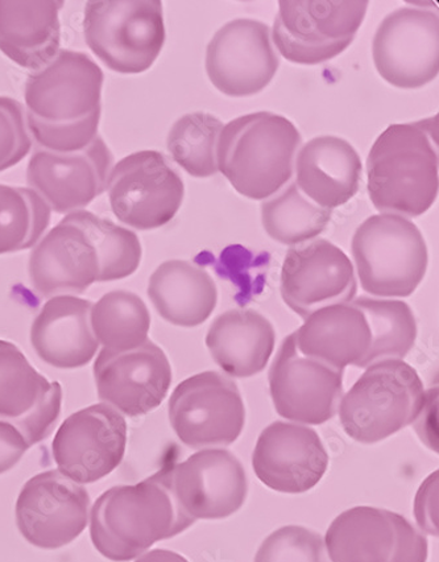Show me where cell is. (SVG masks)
<instances>
[{"instance_id":"6da1fadb","label":"cell","mask_w":439,"mask_h":562,"mask_svg":"<svg viewBox=\"0 0 439 562\" xmlns=\"http://www.w3.org/2000/svg\"><path fill=\"white\" fill-rule=\"evenodd\" d=\"M142 252L128 228L88 211L69 213L31 252V284L43 297L82 295L94 283L131 277Z\"/></svg>"},{"instance_id":"7a4b0ae2","label":"cell","mask_w":439,"mask_h":562,"mask_svg":"<svg viewBox=\"0 0 439 562\" xmlns=\"http://www.w3.org/2000/svg\"><path fill=\"white\" fill-rule=\"evenodd\" d=\"M103 71L87 54L58 52L29 76L25 104L37 145L56 153L81 151L98 136Z\"/></svg>"},{"instance_id":"3957f363","label":"cell","mask_w":439,"mask_h":562,"mask_svg":"<svg viewBox=\"0 0 439 562\" xmlns=\"http://www.w3.org/2000/svg\"><path fill=\"white\" fill-rule=\"evenodd\" d=\"M194 522L182 512L170 486L169 468H164L136 485L104 492L91 508L90 538L103 558L127 562Z\"/></svg>"},{"instance_id":"277c9868","label":"cell","mask_w":439,"mask_h":562,"mask_svg":"<svg viewBox=\"0 0 439 562\" xmlns=\"http://www.w3.org/2000/svg\"><path fill=\"white\" fill-rule=\"evenodd\" d=\"M438 116L392 124L367 158L369 194L383 214L416 218L438 195Z\"/></svg>"},{"instance_id":"5b68a950","label":"cell","mask_w":439,"mask_h":562,"mask_svg":"<svg viewBox=\"0 0 439 562\" xmlns=\"http://www.w3.org/2000/svg\"><path fill=\"white\" fill-rule=\"evenodd\" d=\"M303 142L285 116L260 111L227 123L216 146V162L235 191L266 200L292 179L294 156Z\"/></svg>"},{"instance_id":"8992f818","label":"cell","mask_w":439,"mask_h":562,"mask_svg":"<svg viewBox=\"0 0 439 562\" xmlns=\"http://www.w3.org/2000/svg\"><path fill=\"white\" fill-rule=\"evenodd\" d=\"M428 401L421 378L404 361L370 366L340 398L337 414L347 436L376 443L413 426Z\"/></svg>"},{"instance_id":"52a82bcc","label":"cell","mask_w":439,"mask_h":562,"mask_svg":"<svg viewBox=\"0 0 439 562\" xmlns=\"http://www.w3.org/2000/svg\"><path fill=\"white\" fill-rule=\"evenodd\" d=\"M360 285L378 297H409L428 270V246L412 221L378 214L367 218L352 237Z\"/></svg>"},{"instance_id":"ba28073f","label":"cell","mask_w":439,"mask_h":562,"mask_svg":"<svg viewBox=\"0 0 439 562\" xmlns=\"http://www.w3.org/2000/svg\"><path fill=\"white\" fill-rule=\"evenodd\" d=\"M85 41L111 70L137 75L153 67L166 43L160 0L88 2Z\"/></svg>"},{"instance_id":"9c48e42d","label":"cell","mask_w":439,"mask_h":562,"mask_svg":"<svg viewBox=\"0 0 439 562\" xmlns=\"http://www.w3.org/2000/svg\"><path fill=\"white\" fill-rule=\"evenodd\" d=\"M367 0H281L273 42L288 61L318 65L350 47L362 25Z\"/></svg>"},{"instance_id":"30bf717a","label":"cell","mask_w":439,"mask_h":562,"mask_svg":"<svg viewBox=\"0 0 439 562\" xmlns=\"http://www.w3.org/2000/svg\"><path fill=\"white\" fill-rule=\"evenodd\" d=\"M170 426L192 449L230 447L246 424V408L237 383L216 371L181 382L168 404Z\"/></svg>"},{"instance_id":"8fae6325","label":"cell","mask_w":439,"mask_h":562,"mask_svg":"<svg viewBox=\"0 0 439 562\" xmlns=\"http://www.w3.org/2000/svg\"><path fill=\"white\" fill-rule=\"evenodd\" d=\"M115 217L136 231L169 224L180 211L185 187L179 173L157 151H140L122 159L108 180Z\"/></svg>"},{"instance_id":"7c38bea8","label":"cell","mask_w":439,"mask_h":562,"mask_svg":"<svg viewBox=\"0 0 439 562\" xmlns=\"http://www.w3.org/2000/svg\"><path fill=\"white\" fill-rule=\"evenodd\" d=\"M126 447V418L100 403L76 412L61 424L52 453L58 472L78 485H89L121 465Z\"/></svg>"},{"instance_id":"4fadbf2b","label":"cell","mask_w":439,"mask_h":562,"mask_svg":"<svg viewBox=\"0 0 439 562\" xmlns=\"http://www.w3.org/2000/svg\"><path fill=\"white\" fill-rule=\"evenodd\" d=\"M268 381L278 414L307 427L331 420L344 396V371L301 355L293 333L281 344Z\"/></svg>"},{"instance_id":"5bb4252c","label":"cell","mask_w":439,"mask_h":562,"mask_svg":"<svg viewBox=\"0 0 439 562\" xmlns=\"http://www.w3.org/2000/svg\"><path fill=\"white\" fill-rule=\"evenodd\" d=\"M373 63L383 80L398 89H419L439 71V18L436 11L404 8L379 25Z\"/></svg>"},{"instance_id":"9a60e30c","label":"cell","mask_w":439,"mask_h":562,"mask_svg":"<svg viewBox=\"0 0 439 562\" xmlns=\"http://www.w3.org/2000/svg\"><path fill=\"white\" fill-rule=\"evenodd\" d=\"M280 292L284 303L306 319L326 306L351 303L358 292L356 270L350 258L331 241H305L288 250Z\"/></svg>"},{"instance_id":"2e32d148","label":"cell","mask_w":439,"mask_h":562,"mask_svg":"<svg viewBox=\"0 0 439 562\" xmlns=\"http://www.w3.org/2000/svg\"><path fill=\"white\" fill-rule=\"evenodd\" d=\"M89 509L88 490L58 470H49L23 486L16 502V526L31 546L54 551L85 531Z\"/></svg>"},{"instance_id":"e0dca14e","label":"cell","mask_w":439,"mask_h":562,"mask_svg":"<svg viewBox=\"0 0 439 562\" xmlns=\"http://www.w3.org/2000/svg\"><path fill=\"white\" fill-rule=\"evenodd\" d=\"M270 35V27L254 19H237L216 32L206 49V71L214 88L234 98L264 90L280 65Z\"/></svg>"},{"instance_id":"ac0fdd59","label":"cell","mask_w":439,"mask_h":562,"mask_svg":"<svg viewBox=\"0 0 439 562\" xmlns=\"http://www.w3.org/2000/svg\"><path fill=\"white\" fill-rule=\"evenodd\" d=\"M169 479L182 512L194 521L230 518L247 499L246 470L225 448L199 450L170 467Z\"/></svg>"},{"instance_id":"d6986e66","label":"cell","mask_w":439,"mask_h":562,"mask_svg":"<svg viewBox=\"0 0 439 562\" xmlns=\"http://www.w3.org/2000/svg\"><path fill=\"white\" fill-rule=\"evenodd\" d=\"M114 156L100 135L81 151L37 149L27 169V182L47 202L50 211H81L108 188Z\"/></svg>"},{"instance_id":"ffe728a7","label":"cell","mask_w":439,"mask_h":562,"mask_svg":"<svg viewBox=\"0 0 439 562\" xmlns=\"http://www.w3.org/2000/svg\"><path fill=\"white\" fill-rule=\"evenodd\" d=\"M98 397L120 414H149L167 397L172 368L159 346L147 339L139 348L115 352L102 349L94 363Z\"/></svg>"},{"instance_id":"44dd1931","label":"cell","mask_w":439,"mask_h":562,"mask_svg":"<svg viewBox=\"0 0 439 562\" xmlns=\"http://www.w3.org/2000/svg\"><path fill=\"white\" fill-rule=\"evenodd\" d=\"M252 468L259 481L273 492L304 494L324 479L329 454L313 428L277 422L260 434Z\"/></svg>"},{"instance_id":"7402d4cb","label":"cell","mask_w":439,"mask_h":562,"mask_svg":"<svg viewBox=\"0 0 439 562\" xmlns=\"http://www.w3.org/2000/svg\"><path fill=\"white\" fill-rule=\"evenodd\" d=\"M63 389L37 372L15 344L0 339V422L30 448L47 439L61 414Z\"/></svg>"},{"instance_id":"603a6c76","label":"cell","mask_w":439,"mask_h":562,"mask_svg":"<svg viewBox=\"0 0 439 562\" xmlns=\"http://www.w3.org/2000/svg\"><path fill=\"white\" fill-rule=\"evenodd\" d=\"M93 303L76 296L52 297L31 328L37 357L52 368L74 370L93 361L100 342L90 324Z\"/></svg>"},{"instance_id":"cb8c5ba5","label":"cell","mask_w":439,"mask_h":562,"mask_svg":"<svg viewBox=\"0 0 439 562\" xmlns=\"http://www.w3.org/2000/svg\"><path fill=\"white\" fill-rule=\"evenodd\" d=\"M362 168L356 148L342 137H314L299 154L296 186L314 204L333 211L356 198Z\"/></svg>"},{"instance_id":"d4e9b609","label":"cell","mask_w":439,"mask_h":562,"mask_svg":"<svg viewBox=\"0 0 439 562\" xmlns=\"http://www.w3.org/2000/svg\"><path fill=\"white\" fill-rule=\"evenodd\" d=\"M301 355L345 371L362 363L371 348V330L364 313L352 303L314 312L293 333Z\"/></svg>"},{"instance_id":"484cf974","label":"cell","mask_w":439,"mask_h":562,"mask_svg":"<svg viewBox=\"0 0 439 562\" xmlns=\"http://www.w3.org/2000/svg\"><path fill=\"white\" fill-rule=\"evenodd\" d=\"M277 344L270 319L252 310H233L214 319L206 346L214 362L232 378H251L267 368Z\"/></svg>"},{"instance_id":"4316f807","label":"cell","mask_w":439,"mask_h":562,"mask_svg":"<svg viewBox=\"0 0 439 562\" xmlns=\"http://www.w3.org/2000/svg\"><path fill=\"white\" fill-rule=\"evenodd\" d=\"M64 2H0V50L19 67L41 70L61 44Z\"/></svg>"},{"instance_id":"83f0119b","label":"cell","mask_w":439,"mask_h":562,"mask_svg":"<svg viewBox=\"0 0 439 562\" xmlns=\"http://www.w3.org/2000/svg\"><path fill=\"white\" fill-rule=\"evenodd\" d=\"M148 297L169 324L195 328L213 315L218 290L203 268L187 260H168L150 277Z\"/></svg>"},{"instance_id":"f1b7e54d","label":"cell","mask_w":439,"mask_h":562,"mask_svg":"<svg viewBox=\"0 0 439 562\" xmlns=\"http://www.w3.org/2000/svg\"><path fill=\"white\" fill-rule=\"evenodd\" d=\"M324 541L331 562H389L395 529L389 509L358 506L331 521Z\"/></svg>"},{"instance_id":"f546056e","label":"cell","mask_w":439,"mask_h":562,"mask_svg":"<svg viewBox=\"0 0 439 562\" xmlns=\"http://www.w3.org/2000/svg\"><path fill=\"white\" fill-rule=\"evenodd\" d=\"M364 313L371 330V348L360 369L384 361H403L417 338V323L410 306L399 300L360 296L351 302Z\"/></svg>"},{"instance_id":"4dcf8cb0","label":"cell","mask_w":439,"mask_h":562,"mask_svg":"<svg viewBox=\"0 0 439 562\" xmlns=\"http://www.w3.org/2000/svg\"><path fill=\"white\" fill-rule=\"evenodd\" d=\"M90 324L103 349L124 352L147 341L150 315L139 296L117 290L106 293L91 306Z\"/></svg>"},{"instance_id":"1f68e13d","label":"cell","mask_w":439,"mask_h":562,"mask_svg":"<svg viewBox=\"0 0 439 562\" xmlns=\"http://www.w3.org/2000/svg\"><path fill=\"white\" fill-rule=\"evenodd\" d=\"M333 211L320 207L292 184L278 198L261 204V222L264 231L281 245L305 244L325 232Z\"/></svg>"},{"instance_id":"d6a6232c","label":"cell","mask_w":439,"mask_h":562,"mask_svg":"<svg viewBox=\"0 0 439 562\" xmlns=\"http://www.w3.org/2000/svg\"><path fill=\"white\" fill-rule=\"evenodd\" d=\"M50 224V207L30 188L0 186V255L34 247Z\"/></svg>"},{"instance_id":"836d02e7","label":"cell","mask_w":439,"mask_h":562,"mask_svg":"<svg viewBox=\"0 0 439 562\" xmlns=\"http://www.w3.org/2000/svg\"><path fill=\"white\" fill-rule=\"evenodd\" d=\"M224 127V123L212 114L183 115L170 130L168 151L193 178H210L218 172L216 146Z\"/></svg>"},{"instance_id":"e575fe53","label":"cell","mask_w":439,"mask_h":562,"mask_svg":"<svg viewBox=\"0 0 439 562\" xmlns=\"http://www.w3.org/2000/svg\"><path fill=\"white\" fill-rule=\"evenodd\" d=\"M254 562H329V559L323 536L303 526H285L261 542Z\"/></svg>"},{"instance_id":"d590c367","label":"cell","mask_w":439,"mask_h":562,"mask_svg":"<svg viewBox=\"0 0 439 562\" xmlns=\"http://www.w3.org/2000/svg\"><path fill=\"white\" fill-rule=\"evenodd\" d=\"M31 147L22 104L12 98L0 97V172L19 165Z\"/></svg>"},{"instance_id":"8d00e7d4","label":"cell","mask_w":439,"mask_h":562,"mask_svg":"<svg viewBox=\"0 0 439 562\" xmlns=\"http://www.w3.org/2000/svg\"><path fill=\"white\" fill-rule=\"evenodd\" d=\"M390 518L395 529V544L389 562L428 561L429 544L426 536L403 515L390 512Z\"/></svg>"},{"instance_id":"74e56055","label":"cell","mask_w":439,"mask_h":562,"mask_svg":"<svg viewBox=\"0 0 439 562\" xmlns=\"http://www.w3.org/2000/svg\"><path fill=\"white\" fill-rule=\"evenodd\" d=\"M413 509L419 531L438 538V472L430 474L419 486Z\"/></svg>"},{"instance_id":"f35d334b","label":"cell","mask_w":439,"mask_h":562,"mask_svg":"<svg viewBox=\"0 0 439 562\" xmlns=\"http://www.w3.org/2000/svg\"><path fill=\"white\" fill-rule=\"evenodd\" d=\"M29 449L27 441L14 426L0 422V474L15 468Z\"/></svg>"},{"instance_id":"ab89813d","label":"cell","mask_w":439,"mask_h":562,"mask_svg":"<svg viewBox=\"0 0 439 562\" xmlns=\"http://www.w3.org/2000/svg\"><path fill=\"white\" fill-rule=\"evenodd\" d=\"M413 426L416 427L417 434L421 437L423 442L431 450H435V452H438L437 396H428V401H426L421 414H419Z\"/></svg>"},{"instance_id":"60d3db41","label":"cell","mask_w":439,"mask_h":562,"mask_svg":"<svg viewBox=\"0 0 439 562\" xmlns=\"http://www.w3.org/2000/svg\"><path fill=\"white\" fill-rule=\"evenodd\" d=\"M135 562H189L183 555L169 549H154L135 559Z\"/></svg>"}]
</instances>
